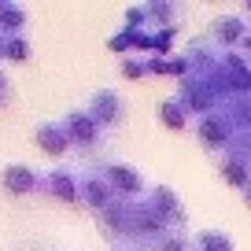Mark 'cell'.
Instances as JSON below:
<instances>
[{"instance_id": "cell-1", "label": "cell", "mask_w": 251, "mask_h": 251, "mask_svg": "<svg viewBox=\"0 0 251 251\" xmlns=\"http://www.w3.org/2000/svg\"><path fill=\"white\" fill-rule=\"evenodd\" d=\"M85 111L93 115V122L100 126V129H115V126L126 122V100L115 93V89H93Z\"/></svg>"}, {"instance_id": "cell-2", "label": "cell", "mask_w": 251, "mask_h": 251, "mask_svg": "<svg viewBox=\"0 0 251 251\" xmlns=\"http://www.w3.org/2000/svg\"><path fill=\"white\" fill-rule=\"evenodd\" d=\"M144 200H148V207L166 222V229H170V233H185V207H181L177 192H174L170 185H151Z\"/></svg>"}, {"instance_id": "cell-3", "label": "cell", "mask_w": 251, "mask_h": 251, "mask_svg": "<svg viewBox=\"0 0 251 251\" xmlns=\"http://www.w3.org/2000/svg\"><path fill=\"white\" fill-rule=\"evenodd\" d=\"M196 137H200V144H203L207 151H226L229 141L236 137V126L229 122L226 111H211V115H203L196 122Z\"/></svg>"}, {"instance_id": "cell-4", "label": "cell", "mask_w": 251, "mask_h": 251, "mask_svg": "<svg viewBox=\"0 0 251 251\" xmlns=\"http://www.w3.org/2000/svg\"><path fill=\"white\" fill-rule=\"evenodd\" d=\"M100 174L111 181V188H115L118 200H137V196H148V185H144L141 170L129 163H103Z\"/></svg>"}, {"instance_id": "cell-5", "label": "cell", "mask_w": 251, "mask_h": 251, "mask_svg": "<svg viewBox=\"0 0 251 251\" xmlns=\"http://www.w3.org/2000/svg\"><path fill=\"white\" fill-rule=\"evenodd\" d=\"M41 185H45V174H37L26 163H8L4 170H0V188H4L8 196H15V200L41 192Z\"/></svg>"}, {"instance_id": "cell-6", "label": "cell", "mask_w": 251, "mask_h": 251, "mask_svg": "<svg viewBox=\"0 0 251 251\" xmlns=\"http://www.w3.org/2000/svg\"><path fill=\"white\" fill-rule=\"evenodd\" d=\"M115 200H118L115 188H111V181L103 177L100 170L81 174V188H78V203H81V207H89L93 214H100V211H107Z\"/></svg>"}, {"instance_id": "cell-7", "label": "cell", "mask_w": 251, "mask_h": 251, "mask_svg": "<svg viewBox=\"0 0 251 251\" xmlns=\"http://www.w3.org/2000/svg\"><path fill=\"white\" fill-rule=\"evenodd\" d=\"M33 141H37V148L45 151V155H67V151L74 148L63 118H41V122L33 126Z\"/></svg>"}, {"instance_id": "cell-8", "label": "cell", "mask_w": 251, "mask_h": 251, "mask_svg": "<svg viewBox=\"0 0 251 251\" xmlns=\"http://www.w3.org/2000/svg\"><path fill=\"white\" fill-rule=\"evenodd\" d=\"M78 188H81V174H78V170L55 166V170L45 174V185H41V192H48L52 200H63V203H78Z\"/></svg>"}, {"instance_id": "cell-9", "label": "cell", "mask_w": 251, "mask_h": 251, "mask_svg": "<svg viewBox=\"0 0 251 251\" xmlns=\"http://www.w3.org/2000/svg\"><path fill=\"white\" fill-rule=\"evenodd\" d=\"M63 122H67V133H71V141L78 148H100L103 129L93 122L89 111H71V115H63Z\"/></svg>"}, {"instance_id": "cell-10", "label": "cell", "mask_w": 251, "mask_h": 251, "mask_svg": "<svg viewBox=\"0 0 251 251\" xmlns=\"http://www.w3.org/2000/svg\"><path fill=\"white\" fill-rule=\"evenodd\" d=\"M207 37H211L218 48L233 52V48H240V41L248 37V23H244L240 15H218L211 23V33H207Z\"/></svg>"}, {"instance_id": "cell-11", "label": "cell", "mask_w": 251, "mask_h": 251, "mask_svg": "<svg viewBox=\"0 0 251 251\" xmlns=\"http://www.w3.org/2000/svg\"><path fill=\"white\" fill-rule=\"evenodd\" d=\"M0 59L30 63V41H26V33H4L0 30Z\"/></svg>"}, {"instance_id": "cell-12", "label": "cell", "mask_w": 251, "mask_h": 251, "mask_svg": "<svg viewBox=\"0 0 251 251\" xmlns=\"http://www.w3.org/2000/svg\"><path fill=\"white\" fill-rule=\"evenodd\" d=\"M159 118H163L166 129H177V133H181V129L188 126V118H192V111H188L185 103L177 100V96H170V100L159 103Z\"/></svg>"}, {"instance_id": "cell-13", "label": "cell", "mask_w": 251, "mask_h": 251, "mask_svg": "<svg viewBox=\"0 0 251 251\" xmlns=\"http://www.w3.org/2000/svg\"><path fill=\"white\" fill-rule=\"evenodd\" d=\"M26 8L15 4V0H0V30L4 33H23L26 30Z\"/></svg>"}, {"instance_id": "cell-14", "label": "cell", "mask_w": 251, "mask_h": 251, "mask_svg": "<svg viewBox=\"0 0 251 251\" xmlns=\"http://www.w3.org/2000/svg\"><path fill=\"white\" fill-rule=\"evenodd\" d=\"M218 170H222V181H226V185H233V188H240V192L251 185V166H244L240 159H229V155H222Z\"/></svg>"}, {"instance_id": "cell-15", "label": "cell", "mask_w": 251, "mask_h": 251, "mask_svg": "<svg viewBox=\"0 0 251 251\" xmlns=\"http://www.w3.org/2000/svg\"><path fill=\"white\" fill-rule=\"evenodd\" d=\"M192 244H196V251H233V236L222 229H203L192 236Z\"/></svg>"}, {"instance_id": "cell-16", "label": "cell", "mask_w": 251, "mask_h": 251, "mask_svg": "<svg viewBox=\"0 0 251 251\" xmlns=\"http://www.w3.org/2000/svg\"><path fill=\"white\" fill-rule=\"evenodd\" d=\"M226 155L229 159H240L244 166H251V129H244V133H236L233 141H229Z\"/></svg>"}, {"instance_id": "cell-17", "label": "cell", "mask_w": 251, "mask_h": 251, "mask_svg": "<svg viewBox=\"0 0 251 251\" xmlns=\"http://www.w3.org/2000/svg\"><path fill=\"white\" fill-rule=\"evenodd\" d=\"M155 251H196V244H192V236H188V233H166L163 240H159Z\"/></svg>"}, {"instance_id": "cell-18", "label": "cell", "mask_w": 251, "mask_h": 251, "mask_svg": "<svg viewBox=\"0 0 251 251\" xmlns=\"http://www.w3.org/2000/svg\"><path fill=\"white\" fill-rule=\"evenodd\" d=\"M118 71H122V78H129V81H137V78H144V74H151V71H148V59H133V55H126V59L118 63Z\"/></svg>"}, {"instance_id": "cell-19", "label": "cell", "mask_w": 251, "mask_h": 251, "mask_svg": "<svg viewBox=\"0 0 251 251\" xmlns=\"http://www.w3.org/2000/svg\"><path fill=\"white\" fill-rule=\"evenodd\" d=\"M8 100H11V81L4 78V71H0V107H4Z\"/></svg>"}, {"instance_id": "cell-20", "label": "cell", "mask_w": 251, "mask_h": 251, "mask_svg": "<svg viewBox=\"0 0 251 251\" xmlns=\"http://www.w3.org/2000/svg\"><path fill=\"white\" fill-rule=\"evenodd\" d=\"M236 52L244 55V63H251V33H248V37L240 41V48H236Z\"/></svg>"}, {"instance_id": "cell-21", "label": "cell", "mask_w": 251, "mask_h": 251, "mask_svg": "<svg viewBox=\"0 0 251 251\" xmlns=\"http://www.w3.org/2000/svg\"><path fill=\"white\" fill-rule=\"evenodd\" d=\"M111 251H141V248H133V244H115Z\"/></svg>"}, {"instance_id": "cell-22", "label": "cell", "mask_w": 251, "mask_h": 251, "mask_svg": "<svg viewBox=\"0 0 251 251\" xmlns=\"http://www.w3.org/2000/svg\"><path fill=\"white\" fill-rule=\"evenodd\" d=\"M244 200H248V207H251V185H248V188H244Z\"/></svg>"}]
</instances>
